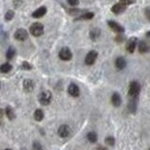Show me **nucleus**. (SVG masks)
Here are the masks:
<instances>
[{"label":"nucleus","instance_id":"nucleus-31","mask_svg":"<svg viewBox=\"0 0 150 150\" xmlns=\"http://www.w3.org/2000/svg\"><path fill=\"white\" fill-rule=\"evenodd\" d=\"M146 16H147V19L150 21V8H147V9H146Z\"/></svg>","mask_w":150,"mask_h":150},{"label":"nucleus","instance_id":"nucleus-14","mask_svg":"<svg viewBox=\"0 0 150 150\" xmlns=\"http://www.w3.org/2000/svg\"><path fill=\"white\" fill-rule=\"evenodd\" d=\"M150 50V46L148 43H146V42H140L139 43V52L140 53H147V52H149Z\"/></svg>","mask_w":150,"mask_h":150},{"label":"nucleus","instance_id":"nucleus-8","mask_svg":"<svg viewBox=\"0 0 150 150\" xmlns=\"http://www.w3.org/2000/svg\"><path fill=\"white\" fill-rule=\"evenodd\" d=\"M108 24H109V27L112 29L113 31H115V33H118V34H122L125 30H124V28L121 27V25H119L117 22H114V21H109L108 22Z\"/></svg>","mask_w":150,"mask_h":150},{"label":"nucleus","instance_id":"nucleus-26","mask_svg":"<svg viewBox=\"0 0 150 150\" xmlns=\"http://www.w3.org/2000/svg\"><path fill=\"white\" fill-rule=\"evenodd\" d=\"M13 18H14V12H13V11H8V12L6 13V15H5V19L7 20V21H11Z\"/></svg>","mask_w":150,"mask_h":150},{"label":"nucleus","instance_id":"nucleus-35","mask_svg":"<svg viewBox=\"0 0 150 150\" xmlns=\"http://www.w3.org/2000/svg\"><path fill=\"white\" fill-rule=\"evenodd\" d=\"M22 150H27V149H22Z\"/></svg>","mask_w":150,"mask_h":150},{"label":"nucleus","instance_id":"nucleus-9","mask_svg":"<svg viewBox=\"0 0 150 150\" xmlns=\"http://www.w3.org/2000/svg\"><path fill=\"white\" fill-rule=\"evenodd\" d=\"M34 87H35V83H34L33 80H29V79L24 80V82H23V88H24V90H25L27 93H31V91L34 90Z\"/></svg>","mask_w":150,"mask_h":150},{"label":"nucleus","instance_id":"nucleus-4","mask_svg":"<svg viewBox=\"0 0 150 150\" xmlns=\"http://www.w3.org/2000/svg\"><path fill=\"white\" fill-rule=\"evenodd\" d=\"M72 52H71V50L68 49V47H62L61 50H60V52H59V58L61 59V60H65V61H68V60H71L72 59Z\"/></svg>","mask_w":150,"mask_h":150},{"label":"nucleus","instance_id":"nucleus-20","mask_svg":"<svg viewBox=\"0 0 150 150\" xmlns=\"http://www.w3.org/2000/svg\"><path fill=\"white\" fill-rule=\"evenodd\" d=\"M87 137H88L89 142H91V143H95V142H97V140H98V137H97V134H96L95 132H90V133H88Z\"/></svg>","mask_w":150,"mask_h":150},{"label":"nucleus","instance_id":"nucleus-12","mask_svg":"<svg viewBox=\"0 0 150 150\" xmlns=\"http://www.w3.org/2000/svg\"><path fill=\"white\" fill-rule=\"evenodd\" d=\"M68 94L71 95V96H73V97H77L80 95V89H79V87L75 83L69 84V87H68Z\"/></svg>","mask_w":150,"mask_h":150},{"label":"nucleus","instance_id":"nucleus-13","mask_svg":"<svg viewBox=\"0 0 150 150\" xmlns=\"http://www.w3.org/2000/svg\"><path fill=\"white\" fill-rule=\"evenodd\" d=\"M45 14H46V7H39L38 9H36V11L33 13V18L39 19V18L44 16Z\"/></svg>","mask_w":150,"mask_h":150},{"label":"nucleus","instance_id":"nucleus-18","mask_svg":"<svg viewBox=\"0 0 150 150\" xmlns=\"http://www.w3.org/2000/svg\"><path fill=\"white\" fill-rule=\"evenodd\" d=\"M11 69H12V65L8 64V62H6V64L0 66V72L1 73H8V72H11Z\"/></svg>","mask_w":150,"mask_h":150},{"label":"nucleus","instance_id":"nucleus-24","mask_svg":"<svg viewBox=\"0 0 150 150\" xmlns=\"http://www.w3.org/2000/svg\"><path fill=\"white\" fill-rule=\"evenodd\" d=\"M15 56V50L13 49V47H9L8 49V51H7V53H6V58L8 59V60H11V59H13Z\"/></svg>","mask_w":150,"mask_h":150},{"label":"nucleus","instance_id":"nucleus-32","mask_svg":"<svg viewBox=\"0 0 150 150\" xmlns=\"http://www.w3.org/2000/svg\"><path fill=\"white\" fill-rule=\"evenodd\" d=\"M96 150H108V149H106L105 147H98V148H97Z\"/></svg>","mask_w":150,"mask_h":150},{"label":"nucleus","instance_id":"nucleus-37","mask_svg":"<svg viewBox=\"0 0 150 150\" xmlns=\"http://www.w3.org/2000/svg\"><path fill=\"white\" fill-rule=\"evenodd\" d=\"M0 87H1V84H0Z\"/></svg>","mask_w":150,"mask_h":150},{"label":"nucleus","instance_id":"nucleus-25","mask_svg":"<svg viewBox=\"0 0 150 150\" xmlns=\"http://www.w3.org/2000/svg\"><path fill=\"white\" fill-rule=\"evenodd\" d=\"M105 143H106L108 146H114V143H115V141H114V137H112V136H109V137H106V139H105Z\"/></svg>","mask_w":150,"mask_h":150},{"label":"nucleus","instance_id":"nucleus-15","mask_svg":"<svg viewBox=\"0 0 150 150\" xmlns=\"http://www.w3.org/2000/svg\"><path fill=\"white\" fill-rule=\"evenodd\" d=\"M115 67L118 68V69H124L125 67H126V60L122 58V57H119V58H117L115 59Z\"/></svg>","mask_w":150,"mask_h":150},{"label":"nucleus","instance_id":"nucleus-19","mask_svg":"<svg viewBox=\"0 0 150 150\" xmlns=\"http://www.w3.org/2000/svg\"><path fill=\"white\" fill-rule=\"evenodd\" d=\"M128 109H129V111L133 113L136 111V99H135V97H132L131 102H129V104H128Z\"/></svg>","mask_w":150,"mask_h":150},{"label":"nucleus","instance_id":"nucleus-16","mask_svg":"<svg viewBox=\"0 0 150 150\" xmlns=\"http://www.w3.org/2000/svg\"><path fill=\"white\" fill-rule=\"evenodd\" d=\"M111 102H112V104L114 106H120V104H121V97H120V95L114 93L112 95V97H111Z\"/></svg>","mask_w":150,"mask_h":150},{"label":"nucleus","instance_id":"nucleus-3","mask_svg":"<svg viewBox=\"0 0 150 150\" xmlns=\"http://www.w3.org/2000/svg\"><path fill=\"white\" fill-rule=\"evenodd\" d=\"M140 90H141V87H140V83L136 82V81H133L129 84V89H128V95L131 97H136L137 95L140 94Z\"/></svg>","mask_w":150,"mask_h":150},{"label":"nucleus","instance_id":"nucleus-33","mask_svg":"<svg viewBox=\"0 0 150 150\" xmlns=\"http://www.w3.org/2000/svg\"><path fill=\"white\" fill-rule=\"evenodd\" d=\"M2 115H4V110L0 109V118H2Z\"/></svg>","mask_w":150,"mask_h":150},{"label":"nucleus","instance_id":"nucleus-21","mask_svg":"<svg viewBox=\"0 0 150 150\" xmlns=\"http://www.w3.org/2000/svg\"><path fill=\"white\" fill-rule=\"evenodd\" d=\"M6 114H7V118L8 119H11V120H13L14 118H15V113L13 111V109L12 108H6Z\"/></svg>","mask_w":150,"mask_h":150},{"label":"nucleus","instance_id":"nucleus-6","mask_svg":"<svg viewBox=\"0 0 150 150\" xmlns=\"http://www.w3.org/2000/svg\"><path fill=\"white\" fill-rule=\"evenodd\" d=\"M97 57H98V53H97L96 51H90V52H89V53L86 56L84 62H86L87 65H93L95 61H96Z\"/></svg>","mask_w":150,"mask_h":150},{"label":"nucleus","instance_id":"nucleus-29","mask_svg":"<svg viewBox=\"0 0 150 150\" xmlns=\"http://www.w3.org/2000/svg\"><path fill=\"white\" fill-rule=\"evenodd\" d=\"M135 1H136V0H120V2H122V4H124V5H126V6H127V5H132V4H134Z\"/></svg>","mask_w":150,"mask_h":150},{"label":"nucleus","instance_id":"nucleus-11","mask_svg":"<svg viewBox=\"0 0 150 150\" xmlns=\"http://www.w3.org/2000/svg\"><path fill=\"white\" fill-rule=\"evenodd\" d=\"M125 9H126V5H124L122 2H118L112 7V12L114 14H121Z\"/></svg>","mask_w":150,"mask_h":150},{"label":"nucleus","instance_id":"nucleus-10","mask_svg":"<svg viewBox=\"0 0 150 150\" xmlns=\"http://www.w3.org/2000/svg\"><path fill=\"white\" fill-rule=\"evenodd\" d=\"M136 43H137V39L136 38H131L128 42H127V45H126V49L129 53H133L136 49Z\"/></svg>","mask_w":150,"mask_h":150},{"label":"nucleus","instance_id":"nucleus-22","mask_svg":"<svg viewBox=\"0 0 150 150\" xmlns=\"http://www.w3.org/2000/svg\"><path fill=\"white\" fill-rule=\"evenodd\" d=\"M99 35H100V33H99L98 29H93V30L90 31V38H91L93 40H96L97 38L99 37Z\"/></svg>","mask_w":150,"mask_h":150},{"label":"nucleus","instance_id":"nucleus-34","mask_svg":"<svg viewBox=\"0 0 150 150\" xmlns=\"http://www.w3.org/2000/svg\"><path fill=\"white\" fill-rule=\"evenodd\" d=\"M146 36H147V38H148V39L150 40V31L148 33V34H147V35H146Z\"/></svg>","mask_w":150,"mask_h":150},{"label":"nucleus","instance_id":"nucleus-30","mask_svg":"<svg viewBox=\"0 0 150 150\" xmlns=\"http://www.w3.org/2000/svg\"><path fill=\"white\" fill-rule=\"evenodd\" d=\"M67 2H68L71 6H77V5H79V0H67Z\"/></svg>","mask_w":150,"mask_h":150},{"label":"nucleus","instance_id":"nucleus-27","mask_svg":"<svg viewBox=\"0 0 150 150\" xmlns=\"http://www.w3.org/2000/svg\"><path fill=\"white\" fill-rule=\"evenodd\" d=\"M21 68H22V69H27V71H29V69H31V65H30L29 62L24 61V62H22V65H21Z\"/></svg>","mask_w":150,"mask_h":150},{"label":"nucleus","instance_id":"nucleus-28","mask_svg":"<svg viewBox=\"0 0 150 150\" xmlns=\"http://www.w3.org/2000/svg\"><path fill=\"white\" fill-rule=\"evenodd\" d=\"M34 149L35 150H43V147H42V144L39 143V142H34Z\"/></svg>","mask_w":150,"mask_h":150},{"label":"nucleus","instance_id":"nucleus-5","mask_svg":"<svg viewBox=\"0 0 150 150\" xmlns=\"http://www.w3.org/2000/svg\"><path fill=\"white\" fill-rule=\"evenodd\" d=\"M14 37H15V39L20 40V42L25 40L28 38V31L25 29H18L15 31V34H14Z\"/></svg>","mask_w":150,"mask_h":150},{"label":"nucleus","instance_id":"nucleus-38","mask_svg":"<svg viewBox=\"0 0 150 150\" xmlns=\"http://www.w3.org/2000/svg\"><path fill=\"white\" fill-rule=\"evenodd\" d=\"M149 150H150V149H149Z\"/></svg>","mask_w":150,"mask_h":150},{"label":"nucleus","instance_id":"nucleus-1","mask_svg":"<svg viewBox=\"0 0 150 150\" xmlns=\"http://www.w3.org/2000/svg\"><path fill=\"white\" fill-rule=\"evenodd\" d=\"M30 33H31V35L35 36V37H38V36L43 35V33H44V27H43V24H42V23H38V22L31 24V25H30Z\"/></svg>","mask_w":150,"mask_h":150},{"label":"nucleus","instance_id":"nucleus-2","mask_svg":"<svg viewBox=\"0 0 150 150\" xmlns=\"http://www.w3.org/2000/svg\"><path fill=\"white\" fill-rule=\"evenodd\" d=\"M38 100L42 105H49L52 100V94L50 91H43L38 96Z\"/></svg>","mask_w":150,"mask_h":150},{"label":"nucleus","instance_id":"nucleus-36","mask_svg":"<svg viewBox=\"0 0 150 150\" xmlns=\"http://www.w3.org/2000/svg\"><path fill=\"white\" fill-rule=\"evenodd\" d=\"M6 150H11V149H6Z\"/></svg>","mask_w":150,"mask_h":150},{"label":"nucleus","instance_id":"nucleus-17","mask_svg":"<svg viewBox=\"0 0 150 150\" xmlns=\"http://www.w3.org/2000/svg\"><path fill=\"white\" fill-rule=\"evenodd\" d=\"M34 118H35V120H37V121H42L43 118H44V112H43L40 109H38V110H36L35 113H34Z\"/></svg>","mask_w":150,"mask_h":150},{"label":"nucleus","instance_id":"nucleus-23","mask_svg":"<svg viewBox=\"0 0 150 150\" xmlns=\"http://www.w3.org/2000/svg\"><path fill=\"white\" fill-rule=\"evenodd\" d=\"M93 18H94V13L87 12V13H84L83 15H81L77 20H90V19H93Z\"/></svg>","mask_w":150,"mask_h":150},{"label":"nucleus","instance_id":"nucleus-7","mask_svg":"<svg viewBox=\"0 0 150 150\" xmlns=\"http://www.w3.org/2000/svg\"><path fill=\"white\" fill-rule=\"evenodd\" d=\"M58 134L61 137H68L71 135V128L67 125H61L58 129Z\"/></svg>","mask_w":150,"mask_h":150}]
</instances>
